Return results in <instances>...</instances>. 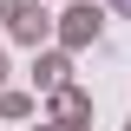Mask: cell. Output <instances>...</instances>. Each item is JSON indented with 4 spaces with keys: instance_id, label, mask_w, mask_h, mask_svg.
<instances>
[{
    "instance_id": "obj_1",
    "label": "cell",
    "mask_w": 131,
    "mask_h": 131,
    "mask_svg": "<svg viewBox=\"0 0 131 131\" xmlns=\"http://www.w3.org/2000/svg\"><path fill=\"white\" fill-rule=\"evenodd\" d=\"M112 7H118V13H131V0H112Z\"/></svg>"
}]
</instances>
